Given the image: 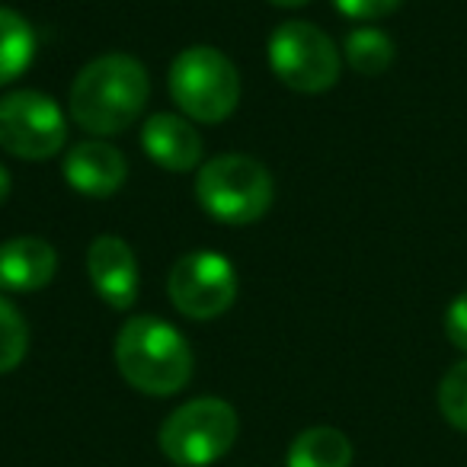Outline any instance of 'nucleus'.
I'll list each match as a JSON object with an SVG mask.
<instances>
[{
    "instance_id": "1",
    "label": "nucleus",
    "mask_w": 467,
    "mask_h": 467,
    "mask_svg": "<svg viewBox=\"0 0 467 467\" xmlns=\"http://www.w3.org/2000/svg\"><path fill=\"white\" fill-rule=\"evenodd\" d=\"M150 97V78L131 55H99L80 67L71 84V119L97 138L122 135L141 119Z\"/></svg>"
},
{
    "instance_id": "2",
    "label": "nucleus",
    "mask_w": 467,
    "mask_h": 467,
    "mask_svg": "<svg viewBox=\"0 0 467 467\" xmlns=\"http://www.w3.org/2000/svg\"><path fill=\"white\" fill-rule=\"evenodd\" d=\"M119 375L150 397L180 394L192 381L195 358L186 337L161 317H129L116 337Z\"/></svg>"
},
{
    "instance_id": "3",
    "label": "nucleus",
    "mask_w": 467,
    "mask_h": 467,
    "mask_svg": "<svg viewBox=\"0 0 467 467\" xmlns=\"http://www.w3.org/2000/svg\"><path fill=\"white\" fill-rule=\"evenodd\" d=\"M195 199L214 221L244 227L269 212L275 199V182L256 157L221 154L199 167Z\"/></svg>"
},
{
    "instance_id": "4",
    "label": "nucleus",
    "mask_w": 467,
    "mask_h": 467,
    "mask_svg": "<svg viewBox=\"0 0 467 467\" xmlns=\"http://www.w3.org/2000/svg\"><path fill=\"white\" fill-rule=\"evenodd\" d=\"M170 97L189 122L218 125L241 103V74L218 48L189 46L170 65Z\"/></svg>"
},
{
    "instance_id": "5",
    "label": "nucleus",
    "mask_w": 467,
    "mask_h": 467,
    "mask_svg": "<svg viewBox=\"0 0 467 467\" xmlns=\"http://www.w3.org/2000/svg\"><path fill=\"white\" fill-rule=\"evenodd\" d=\"M237 413L218 397H195L176 407L161 426V451L176 467H212L237 441Z\"/></svg>"
},
{
    "instance_id": "6",
    "label": "nucleus",
    "mask_w": 467,
    "mask_h": 467,
    "mask_svg": "<svg viewBox=\"0 0 467 467\" xmlns=\"http://www.w3.org/2000/svg\"><path fill=\"white\" fill-rule=\"evenodd\" d=\"M269 67L295 93H327L337 87L343 55L320 26L285 20L269 36Z\"/></svg>"
},
{
    "instance_id": "7",
    "label": "nucleus",
    "mask_w": 467,
    "mask_h": 467,
    "mask_svg": "<svg viewBox=\"0 0 467 467\" xmlns=\"http://www.w3.org/2000/svg\"><path fill=\"white\" fill-rule=\"evenodd\" d=\"M67 144V119L48 93L14 90L0 97V148L20 161H48Z\"/></svg>"
},
{
    "instance_id": "8",
    "label": "nucleus",
    "mask_w": 467,
    "mask_h": 467,
    "mask_svg": "<svg viewBox=\"0 0 467 467\" xmlns=\"http://www.w3.org/2000/svg\"><path fill=\"white\" fill-rule=\"evenodd\" d=\"M170 305L189 320H214L237 298V273L218 250H189L167 279Z\"/></svg>"
},
{
    "instance_id": "9",
    "label": "nucleus",
    "mask_w": 467,
    "mask_h": 467,
    "mask_svg": "<svg viewBox=\"0 0 467 467\" xmlns=\"http://www.w3.org/2000/svg\"><path fill=\"white\" fill-rule=\"evenodd\" d=\"M87 275L93 282V292L116 311H129L138 301V288H141V273H138V260L131 247L116 237V234H103L90 244L87 250Z\"/></svg>"
},
{
    "instance_id": "10",
    "label": "nucleus",
    "mask_w": 467,
    "mask_h": 467,
    "mask_svg": "<svg viewBox=\"0 0 467 467\" xmlns=\"http://www.w3.org/2000/svg\"><path fill=\"white\" fill-rule=\"evenodd\" d=\"M129 161L103 138L74 144L65 154V182L87 199H109L125 186Z\"/></svg>"
},
{
    "instance_id": "11",
    "label": "nucleus",
    "mask_w": 467,
    "mask_h": 467,
    "mask_svg": "<svg viewBox=\"0 0 467 467\" xmlns=\"http://www.w3.org/2000/svg\"><path fill=\"white\" fill-rule=\"evenodd\" d=\"M141 148L157 167L170 173H192L202 163V135L186 116L154 112L141 125Z\"/></svg>"
},
{
    "instance_id": "12",
    "label": "nucleus",
    "mask_w": 467,
    "mask_h": 467,
    "mask_svg": "<svg viewBox=\"0 0 467 467\" xmlns=\"http://www.w3.org/2000/svg\"><path fill=\"white\" fill-rule=\"evenodd\" d=\"M58 273V254L42 237L0 244V292H39Z\"/></svg>"
},
{
    "instance_id": "13",
    "label": "nucleus",
    "mask_w": 467,
    "mask_h": 467,
    "mask_svg": "<svg viewBox=\"0 0 467 467\" xmlns=\"http://www.w3.org/2000/svg\"><path fill=\"white\" fill-rule=\"evenodd\" d=\"M288 467H352V441L333 426L305 429L288 445Z\"/></svg>"
},
{
    "instance_id": "14",
    "label": "nucleus",
    "mask_w": 467,
    "mask_h": 467,
    "mask_svg": "<svg viewBox=\"0 0 467 467\" xmlns=\"http://www.w3.org/2000/svg\"><path fill=\"white\" fill-rule=\"evenodd\" d=\"M36 48H39V39L26 16L0 7V87L14 84L23 71H29Z\"/></svg>"
},
{
    "instance_id": "15",
    "label": "nucleus",
    "mask_w": 467,
    "mask_h": 467,
    "mask_svg": "<svg viewBox=\"0 0 467 467\" xmlns=\"http://www.w3.org/2000/svg\"><path fill=\"white\" fill-rule=\"evenodd\" d=\"M346 65L365 78H378L394 65V39L375 26H358L346 36Z\"/></svg>"
},
{
    "instance_id": "16",
    "label": "nucleus",
    "mask_w": 467,
    "mask_h": 467,
    "mask_svg": "<svg viewBox=\"0 0 467 467\" xmlns=\"http://www.w3.org/2000/svg\"><path fill=\"white\" fill-rule=\"evenodd\" d=\"M29 349V330L23 314L0 295V375L14 371L26 358Z\"/></svg>"
},
{
    "instance_id": "17",
    "label": "nucleus",
    "mask_w": 467,
    "mask_h": 467,
    "mask_svg": "<svg viewBox=\"0 0 467 467\" xmlns=\"http://www.w3.org/2000/svg\"><path fill=\"white\" fill-rule=\"evenodd\" d=\"M439 410L448 426L467 432V358L451 365L439 381Z\"/></svg>"
},
{
    "instance_id": "18",
    "label": "nucleus",
    "mask_w": 467,
    "mask_h": 467,
    "mask_svg": "<svg viewBox=\"0 0 467 467\" xmlns=\"http://www.w3.org/2000/svg\"><path fill=\"white\" fill-rule=\"evenodd\" d=\"M337 10L349 20H362V23H371V20H381V16L394 14L400 7L403 0H333Z\"/></svg>"
},
{
    "instance_id": "19",
    "label": "nucleus",
    "mask_w": 467,
    "mask_h": 467,
    "mask_svg": "<svg viewBox=\"0 0 467 467\" xmlns=\"http://www.w3.org/2000/svg\"><path fill=\"white\" fill-rule=\"evenodd\" d=\"M445 337L467 356V292L451 298V305L445 307Z\"/></svg>"
},
{
    "instance_id": "20",
    "label": "nucleus",
    "mask_w": 467,
    "mask_h": 467,
    "mask_svg": "<svg viewBox=\"0 0 467 467\" xmlns=\"http://www.w3.org/2000/svg\"><path fill=\"white\" fill-rule=\"evenodd\" d=\"M10 189H14V182H10V173H7V167H0V205H4V202H7Z\"/></svg>"
},
{
    "instance_id": "21",
    "label": "nucleus",
    "mask_w": 467,
    "mask_h": 467,
    "mask_svg": "<svg viewBox=\"0 0 467 467\" xmlns=\"http://www.w3.org/2000/svg\"><path fill=\"white\" fill-rule=\"evenodd\" d=\"M266 4H273V7L295 10V7H305V4H311V0H266Z\"/></svg>"
}]
</instances>
